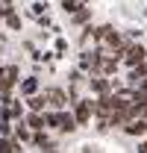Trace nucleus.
Returning <instances> with one entry per match:
<instances>
[{"label": "nucleus", "mask_w": 147, "mask_h": 153, "mask_svg": "<svg viewBox=\"0 0 147 153\" xmlns=\"http://www.w3.org/2000/svg\"><path fill=\"white\" fill-rule=\"evenodd\" d=\"M76 68L79 71H85L88 76H97L100 74V68H103V50L100 47H85L82 53H79V59H76Z\"/></svg>", "instance_id": "nucleus-1"}, {"label": "nucleus", "mask_w": 147, "mask_h": 153, "mask_svg": "<svg viewBox=\"0 0 147 153\" xmlns=\"http://www.w3.org/2000/svg\"><path fill=\"white\" fill-rule=\"evenodd\" d=\"M74 115H76V121H79V127H88L94 118V97H79V100H74Z\"/></svg>", "instance_id": "nucleus-2"}, {"label": "nucleus", "mask_w": 147, "mask_h": 153, "mask_svg": "<svg viewBox=\"0 0 147 153\" xmlns=\"http://www.w3.org/2000/svg\"><path fill=\"white\" fill-rule=\"evenodd\" d=\"M144 59H147V47L141 41H129L127 50H124V56H121V62H124L127 68H135V65H141Z\"/></svg>", "instance_id": "nucleus-3"}, {"label": "nucleus", "mask_w": 147, "mask_h": 153, "mask_svg": "<svg viewBox=\"0 0 147 153\" xmlns=\"http://www.w3.org/2000/svg\"><path fill=\"white\" fill-rule=\"evenodd\" d=\"M18 85H21V68L18 65H6L3 68V88H0V94H12Z\"/></svg>", "instance_id": "nucleus-4"}, {"label": "nucleus", "mask_w": 147, "mask_h": 153, "mask_svg": "<svg viewBox=\"0 0 147 153\" xmlns=\"http://www.w3.org/2000/svg\"><path fill=\"white\" fill-rule=\"evenodd\" d=\"M118 85H115V79H109V76H103V74H97V76H88V91H91L94 97H100V94H109V91H115Z\"/></svg>", "instance_id": "nucleus-5"}, {"label": "nucleus", "mask_w": 147, "mask_h": 153, "mask_svg": "<svg viewBox=\"0 0 147 153\" xmlns=\"http://www.w3.org/2000/svg\"><path fill=\"white\" fill-rule=\"evenodd\" d=\"M44 94H47V100H50V109H68V106H71V94L62 91V88H56V85L44 88Z\"/></svg>", "instance_id": "nucleus-6"}, {"label": "nucleus", "mask_w": 147, "mask_h": 153, "mask_svg": "<svg viewBox=\"0 0 147 153\" xmlns=\"http://www.w3.org/2000/svg\"><path fill=\"white\" fill-rule=\"evenodd\" d=\"M124 135H129V138H144L147 135V118H132V121H127L124 124V130H121Z\"/></svg>", "instance_id": "nucleus-7"}, {"label": "nucleus", "mask_w": 147, "mask_h": 153, "mask_svg": "<svg viewBox=\"0 0 147 153\" xmlns=\"http://www.w3.org/2000/svg\"><path fill=\"white\" fill-rule=\"evenodd\" d=\"M79 130V121H76V115H74V109L68 106V109H62V127H59V133H65V135H71Z\"/></svg>", "instance_id": "nucleus-8"}, {"label": "nucleus", "mask_w": 147, "mask_h": 153, "mask_svg": "<svg viewBox=\"0 0 147 153\" xmlns=\"http://www.w3.org/2000/svg\"><path fill=\"white\" fill-rule=\"evenodd\" d=\"M21 97H33V94H38L41 91V82H38V74H33V76H27V79H21Z\"/></svg>", "instance_id": "nucleus-9"}, {"label": "nucleus", "mask_w": 147, "mask_h": 153, "mask_svg": "<svg viewBox=\"0 0 147 153\" xmlns=\"http://www.w3.org/2000/svg\"><path fill=\"white\" fill-rule=\"evenodd\" d=\"M12 135L18 138V141H33V127L27 124V118H21V121H15V127H12Z\"/></svg>", "instance_id": "nucleus-10"}, {"label": "nucleus", "mask_w": 147, "mask_h": 153, "mask_svg": "<svg viewBox=\"0 0 147 153\" xmlns=\"http://www.w3.org/2000/svg\"><path fill=\"white\" fill-rule=\"evenodd\" d=\"M24 103H27V109H33V112H47V106H50V100L47 94H33V97H24Z\"/></svg>", "instance_id": "nucleus-11"}, {"label": "nucleus", "mask_w": 147, "mask_h": 153, "mask_svg": "<svg viewBox=\"0 0 147 153\" xmlns=\"http://www.w3.org/2000/svg\"><path fill=\"white\" fill-rule=\"evenodd\" d=\"M144 76H147V59L141 62V65L129 68V74H127V85H138V82H141Z\"/></svg>", "instance_id": "nucleus-12"}, {"label": "nucleus", "mask_w": 147, "mask_h": 153, "mask_svg": "<svg viewBox=\"0 0 147 153\" xmlns=\"http://www.w3.org/2000/svg\"><path fill=\"white\" fill-rule=\"evenodd\" d=\"M88 21H91V9L82 3V6H79V9H76V12L71 15V24H74V27H85Z\"/></svg>", "instance_id": "nucleus-13"}, {"label": "nucleus", "mask_w": 147, "mask_h": 153, "mask_svg": "<svg viewBox=\"0 0 147 153\" xmlns=\"http://www.w3.org/2000/svg\"><path fill=\"white\" fill-rule=\"evenodd\" d=\"M27 124L33 127V133H36V130H47V121H44V112H33V109H30V112H27Z\"/></svg>", "instance_id": "nucleus-14"}, {"label": "nucleus", "mask_w": 147, "mask_h": 153, "mask_svg": "<svg viewBox=\"0 0 147 153\" xmlns=\"http://www.w3.org/2000/svg\"><path fill=\"white\" fill-rule=\"evenodd\" d=\"M30 144H36L38 150L50 147V135H47V130H36V133H33V141H30Z\"/></svg>", "instance_id": "nucleus-15"}, {"label": "nucleus", "mask_w": 147, "mask_h": 153, "mask_svg": "<svg viewBox=\"0 0 147 153\" xmlns=\"http://www.w3.org/2000/svg\"><path fill=\"white\" fill-rule=\"evenodd\" d=\"M3 21H6V27H9L12 33H21V15L15 12V9H9V15H6Z\"/></svg>", "instance_id": "nucleus-16"}, {"label": "nucleus", "mask_w": 147, "mask_h": 153, "mask_svg": "<svg viewBox=\"0 0 147 153\" xmlns=\"http://www.w3.org/2000/svg\"><path fill=\"white\" fill-rule=\"evenodd\" d=\"M47 9H50V6H47V0H38V3H33V6H30L33 18H41V15H47Z\"/></svg>", "instance_id": "nucleus-17"}, {"label": "nucleus", "mask_w": 147, "mask_h": 153, "mask_svg": "<svg viewBox=\"0 0 147 153\" xmlns=\"http://www.w3.org/2000/svg\"><path fill=\"white\" fill-rule=\"evenodd\" d=\"M65 53H68V38H62V36H59V38H56V56L62 59Z\"/></svg>", "instance_id": "nucleus-18"}, {"label": "nucleus", "mask_w": 147, "mask_h": 153, "mask_svg": "<svg viewBox=\"0 0 147 153\" xmlns=\"http://www.w3.org/2000/svg\"><path fill=\"white\" fill-rule=\"evenodd\" d=\"M79 6H82V3H79V0H62V9H65V12H68V15H74V12H76V9H79Z\"/></svg>", "instance_id": "nucleus-19"}, {"label": "nucleus", "mask_w": 147, "mask_h": 153, "mask_svg": "<svg viewBox=\"0 0 147 153\" xmlns=\"http://www.w3.org/2000/svg\"><path fill=\"white\" fill-rule=\"evenodd\" d=\"M9 9H15V6H6V3L0 0V18H6V15H9Z\"/></svg>", "instance_id": "nucleus-20"}, {"label": "nucleus", "mask_w": 147, "mask_h": 153, "mask_svg": "<svg viewBox=\"0 0 147 153\" xmlns=\"http://www.w3.org/2000/svg\"><path fill=\"white\" fill-rule=\"evenodd\" d=\"M138 153H147V135H144V138H138Z\"/></svg>", "instance_id": "nucleus-21"}, {"label": "nucleus", "mask_w": 147, "mask_h": 153, "mask_svg": "<svg viewBox=\"0 0 147 153\" xmlns=\"http://www.w3.org/2000/svg\"><path fill=\"white\" fill-rule=\"evenodd\" d=\"M82 153H100V147H91V144H85V147H82Z\"/></svg>", "instance_id": "nucleus-22"}, {"label": "nucleus", "mask_w": 147, "mask_h": 153, "mask_svg": "<svg viewBox=\"0 0 147 153\" xmlns=\"http://www.w3.org/2000/svg\"><path fill=\"white\" fill-rule=\"evenodd\" d=\"M41 153H59V147H53V144H50V147H44Z\"/></svg>", "instance_id": "nucleus-23"}, {"label": "nucleus", "mask_w": 147, "mask_h": 153, "mask_svg": "<svg viewBox=\"0 0 147 153\" xmlns=\"http://www.w3.org/2000/svg\"><path fill=\"white\" fill-rule=\"evenodd\" d=\"M138 88H141V91H147V76L141 79V82H138Z\"/></svg>", "instance_id": "nucleus-24"}, {"label": "nucleus", "mask_w": 147, "mask_h": 153, "mask_svg": "<svg viewBox=\"0 0 147 153\" xmlns=\"http://www.w3.org/2000/svg\"><path fill=\"white\" fill-rule=\"evenodd\" d=\"M79 3H88V0H79Z\"/></svg>", "instance_id": "nucleus-25"}, {"label": "nucleus", "mask_w": 147, "mask_h": 153, "mask_svg": "<svg viewBox=\"0 0 147 153\" xmlns=\"http://www.w3.org/2000/svg\"><path fill=\"white\" fill-rule=\"evenodd\" d=\"M144 18H147V9H144Z\"/></svg>", "instance_id": "nucleus-26"}]
</instances>
